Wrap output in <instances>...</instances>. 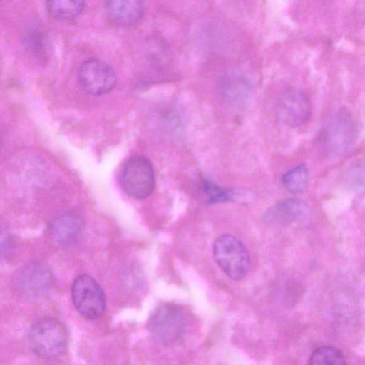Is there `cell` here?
Wrapping results in <instances>:
<instances>
[{
  "label": "cell",
  "mask_w": 365,
  "mask_h": 365,
  "mask_svg": "<svg viewBox=\"0 0 365 365\" xmlns=\"http://www.w3.org/2000/svg\"><path fill=\"white\" fill-rule=\"evenodd\" d=\"M202 187L211 203L227 201L232 197L230 191L219 187L210 180H205Z\"/></svg>",
  "instance_id": "16"
},
{
  "label": "cell",
  "mask_w": 365,
  "mask_h": 365,
  "mask_svg": "<svg viewBox=\"0 0 365 365\" xmlns=\"http://www.w3.org/2000/svg\"><path fill=\"white\" fill-rule=\"evenodd\" d=\"M284 188L292 194L303 192L307 186L308 170L304 164H300L287 172L282 179Z\"/></svg>",
  "instance_id": "14"
},
{
  "label": "cell",
  "mask_w": 365,
  "mask_h": 365,
  "mask_svg": "<svg viewBox=\"0 0 365 365\" xmlns=\"http://www.w3.org/2000/svg\"><path fill=\"white\" fill-rule=\"evenodd\" d=\"M308 214V206L302 200L290 198L277 202L265 213V219L272 224L289 225L303 220Z\"/></svg>",
  "instance_id": "10"
},
{
  "label": "cell",
  "mask_w": 365,
  "mask_h": 365,
  "mask_svg": "<svg viewBox=\"0 0 365 365\" xmlns=\"http://www.w3.org/2000/svg\"><path fill=\"white\" fill-rule=\"evenodd\" d=\"M81 87L91 95H102L110 91L117 82L113 68L100 59H88L80 66L78 74Z\"/></svg>",
  "instance_id": "7"
},
{
  "label": "cell",
  "mask_w": 365,
  "mask_h": 365,
  "mask_svg": "<svg viewBox=\"0 0 365 365\" xmlns=\"http://www.w3.org/2000/svg\"><path fill=\"white\" fill-rule=\"evenodd\" d=\"M308 365H346L345 358L337 349L323 346L311 354Z\"/></svg>",
  "instance_id": "15"
},
{
  "label": "cell",
  "mask_w": 365,
  "mask_h": 365,
  "mask_svg": "<svg viewBox=\"0 0 365 365\" xmlns=\"http://www.w3.org/2000/svg\"><path fill=\"white\" fill-rule=\"evenodd\" d=\"M17 289L25 297L37 299L48 293L53 284L51 272L44 265L34 264L24 268L16 281Z\"/></svg>",
  "instance_id": "9"
},
{
  "label": "cell",
  "mask_w": 365,
  "mask_h": 365,
  "mask_svg": "<svg viewBox=\"0 0 365 365\" xmlns=\"http://www.w3.org/2000/svg\"><path fill=\"white\" fill-rule=\"evenodd\" d=\"M187 327L185 312L178 305L164 303L158 306L148 320V329L155 341L170 345L184 334Z\"/></svg>",
  "instance_id": "3"
},
{
  "label": "cell",
  "mask_w": 365,
  "mask_h": 365,
  "mask_svg": "<svg viewBox=\"0 0 365 365\" xmlns=\"http://www.w3.org/2000/svg\"><path fill=\"white\" fill-rule=\"evenodd\" d=\"M125 192L135 199L150 196L155 185V173L150 161L144 156H135L125 163L120 177Z\"/></svg>",
  "instance_id": "5"
},
{
  "label": "cell",
  "mask_w": 365,
  "mask_h": 365,
  "mask_svg": "<svg viewBox=\"0 0 365 365\" xmlns=\"http://www.w3.org/2000/svg\"><path fill=\"white\" fill-rule=\"evenodd\" d=\"M28 341L31 350L43 359H56L63 354L68 344L64 325L53 318L36 321L30 328Z\"/></svg>",
  "instance_id": "1"
},
{
  "label": "cell",
  "mask_w": 365,
  "mask_h": 365,
  "mask_svg": "<svg viewBox=\"0 0 365 365\" xmlns=\"http://www.w3.org/2000/svg\"><path fill=\"white\" fill-rule=\"evenodd\" d=\"M358 124L353 115L341 108L326 121L319 135V143L331 155H338L347 150L356 140Z\"/></svg>",
  "instance_id": "2"
},
{
  "label": "cell",
  "mask_w": 365,
  "mask_h": 365,
  "mask_svg": "<svg viewBox=\"0 0 365 365\" xmlns=\"http://www.w3.org/2000/svg\"><path fill=\"white\" fill-rule=\"evenodd\" d=\"M72 299L77 311L88 319L99 318L106 309V297L100 285L91 277L82 274L73 281Z\"/></svg>",
  "instance_id": "6"
},
{
  "label": "cell",
  "mask_w": 365,
  "mask_h": 365,
  "mask_svg": "<svg viewBox=\"0 0 365 365\" xmlns=\"http://www.w3.org/2000/svg\"><path fill=\"white\" fill-rule=\"evenodd\" d=\"M144 10L140 1H110L106 4V13L108 19L119 26L135 24L141 18Z\"/></svg>",
  "instance_id": "11"
},
{
  "label": "cell",
  "mask_w": 365,
  "mask_h": 365,
  "mask_svg": "<svg viewBox=\"0 0 365 365\" xmlns=\"http://www.w3.org/2000/svg\"><path fill=\"white\" fill-rule=\"evenodd\" d=\"M213 256L221 269L233 280L243 279L250 271L249 252L243 243L232 235L224 234L216 239Z\"/></svg>",
  "instance_id": "4"
},
{
  "label": "cell",
  "mask_w": 365,
  "mask_h": 365,
  "mask_svg": "<svg viewBox=\"0 0 365 365\" xmlns=\"http://www.w3.org/2000/svg\"><path fill=\"white\" fill-rule=\"evenodd\" d=\"M51 235L58 244L68 245L75 242L81 234V224L74 215L64 213L58 216L52 222Z\"/></svg>",
  "instance_id": "12"
},
{
  "label": "cell",
  "mask_w": 365,
  "mask_h": 365,
  "mask_svg": "<svg viewBox=\"0 0 365 365\" xmlns=\"http://www.w3.org/2000/svg\"><path fill=\"white\" fill-rule=\"evenodd\" d=\"M84 5L83 1L53 0L46 2V9L51 16L68 19L78 16L83 11Z\"/></svg>",
  "instance_id": "13"
},
{
  "label": "cell",
  "mask_w": 365,
  "mask_h": 365,
  "mask_svg": "<svg viewBox=\"0 0 365 365\" xmlns=\"http://www.w3.org/2000/svg\"><path fill=\"white\" fill-rule=\"evenodd\" d=\"M312 106L307 95L297 88H288L279 97L277 103V116L283 124L296 128L304 124L309 118Z\"/></svg>",
  "instance_id": "8"
}]
</instances>
